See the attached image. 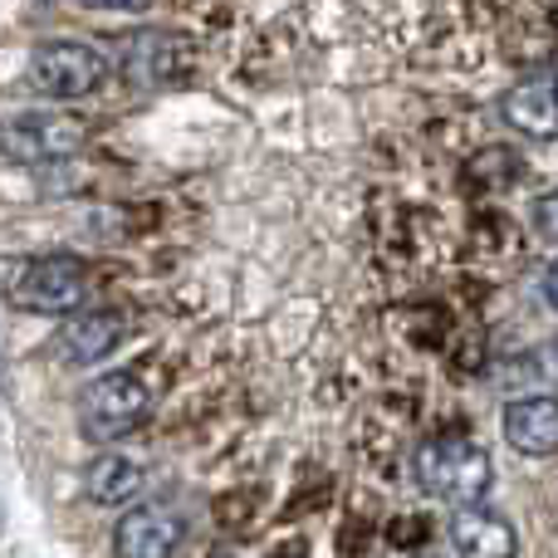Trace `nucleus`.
Instances as JSON below:
<instances>
[{"instance_id": "obj_1", "label": "nucleus", "mask_w": 558, "mask_h": 558, "mask_svg": "<svg viewBox=\"0 0 558 558\" xmlns=\"http://www.w3.org/2000/svg\"><path fill=\"white\" fill-rule=\"evenodd\" d=\"M490 481H495V465H490V456H485V446L471 441V436L441 432L416 446V485H422L432 500H446V505H456V510H465V505L485 500Z\"/></svg>"}, {"instance_id": "obj_2", "label": "nucleus", "mask_w": 558, "mask_h": 558, "mask_svg": "<svg viewBox=\"0 0 558 558\" xmlns=\"http://www.w3.org/2000/svg\"><path fill=\"white\" fill-rule=\"evenodd\" d=\"M153 412V387L137 373H98L78 392V426L88 441H118V436L137 432Z\"/></svg>"}, {"instance_id": "obj_3", "label": "nucleus", "mask_w": 558, "mask_h": 558, "mask_svg": "<svg viewBox=\"0 0 558 558\" xmlns=\"http://www.w3.org/2000/svg\"><path fill=\"white\" fill-rule=\"evenodd\" d=\"M25 78L49 104H74V98H88L108 78V59L94 45H78V39H45L29 54Z\"/></svg>"}, {"instance_id": "obj_4", "label": "nucleus", "mask_w": 558, "mask_h": 558, "mask_svg": "<svg viewBox=\"0 0 558 558\" xmlns=\"http://www.w3.org/2000/svg\"><path fill=\"white\" fill-rule=\"evenodd\" d=\"M88 265L78 255H39L15 279V304L25 314H84Z\"/></svg>"}, {"instance_id": "obj_5", "label": "nucleus", "mask_w": 558, "mask_h": 558, "mask_svg": "<svg viewBox=\"0 0 558 558\" xmlns=\"http://www.w3.org/2000/svg\"><path fill=\"white\" fill-rule=\"evenodd\" d=\"M88 128L74 113H54V108H29L5 123V153L15 162H64L84 147Z\"/></svg>"}, {"instance_id": "obj_6", "label": "nucleus", "mask_w": 558, "mask_h": 558, "mask_svg": "<svg viewBox=\"0 0 558 558\" xmlns=\"http://www.w3.org/2000/svg\"><path fill=\"white\" fill-rule=\"evenodd\" d=\"M186 524L167 505H137L113 524V558H177Z\"/></svg>"}, {"instance_id": "obj_7", "label": "nucleus", "mask_w": 558, "mask_h": 558, "mask_svg": "<svg viewBox=\"0 0 558 558\" xmlns=\"http://www.w3.org/2000/svg\"><path fill=\"white\" fill-rule=\"evenodd\" d=\"M500 113H505V123H510L514 133L534 137V143H554L558 137V74L554 69L524 74L520 84L505 94Z\"/></svg>"}, {"instance_id": "obj_8", "label": "nucleus", "mask_w": 558, "mask_h": 558, "mask_svg": "<svg viewBox=\"0 0 558 558\" xmlns=\"http://www.w3.org/2000/svg\"><path fill=\"white\" fill-rule=\"evenodd\" d=\"M505 441L520 456H558V397L554 392H530L505 402Z\"/></svg>"}, {"instance_id": "obj_9", "label": "nucleus", "mask_w": 558, "mask_h": 558, "mask_svg": "<svg viewBox=\"0 0 558 558\" xmlns=\"http://www.w3.org/2000/svg\"><path fill=\"white\" fill-rule=\"evenodd\" d=\"M123 314H113V308H84V314H74L64 328H59V357L74 367H88V363H104L108 353H113L118 343H123Z\"/></svg>"}, {"instance_id": "obj_10", "label": "nucleus", "mask_w": 558, "mask_h": 558, "mask_svg": "<svg viewBox=\"0 0 558 558\" xmlns=\"http://www.w3.org/2000/svg\"><path fill=\"white\" fill-rule=\"evenodd\" d=\"M451 544L461 558H514L520 539H514V524L505 514L485 510V505H465L451 514Z\"/></svg>"}, {"instance_id": "obj_11", "label": "nucleus", "mask_w": 558, "mask_h": 558, "mask_svg": "<svg viewBox=\"0 0 558 558\" xmlns=\"http://www.w3.org/2000/svg\"><path fill=\"white\" fill-rule=\"evenodd\" d=\"M143 490V465L133 461V456H123V451H98L94 461H88V471H84V495L94 505H128L133 495Z\"/></svg>"}, {"instance_id": "obj_12", "label": "nucleus", "mask_w": 558, "mask_h": 558, "mask_svg": "<svg viewBox=\"0 0 558 558\" xmlns=\"http://www.w3.org/2000/svg\"><path fill=\"white\" fill-rule=\"evenodd\" d=\"M133 45L143 54H123V64L143 84H172V78H182L192 69V54H196L182 35H133Z\"/></svg>"}, {"instance_id": "obj_13", "label": "nucleus", "mask_w": 558, "mask_h": 558, "mask_svg": "<svg viewBox=\"0 0 558 558\" xmlns=\"http://www.w3.org/2000/svg\"><path fill=\"white\" fill-rule=\"evenodd\" d=\"M520 157L510 153V147H490V153H481L471 162V172H475V182L481 186H510L514 177H520Z\"/></svg>"}, {"instance_id": "obj_14", "label": "nucleus", "mask_w": 558, "mask_h": 558, "mask_svg": "<svg viewBox=\"0 0 558 558\" xmlns=\"http://www.w3.org/2000/svg\"><path fill=\"white\" fill-rule=\"evenodd\" d=\"M524 373H530L534 383L558 387V333H554V338H544V343L534 348L530 357H524Z\"/></svg>"}, {"instance_id": "obj_15", "label": "nucleus", "mask_w": 558, "mask_h": 558, "mask_svg": "<svg viewBox=\"0 0 558 558\" xmlns=\"http://www.w3.org/2000/svg\"><path fill=\"white\" fill-rule=\"evenodd\" d=\"M530 221H534V231H539L544 241L558 245V186H554V192H544L539 202H534V216H530Z\"/></svg>"}, {"instance_id": "obj_16", "label": "nucleus", "mask_w": 558, "mask_h": 558, "mask_svg": "<svg viewBox=\"0 0 558 558\" xmlns=\"http://www.w3.org/2000/svg\"><path fill=\"white\" fill-rule=\"evenodd\" d=\"M426 534H432V524H426L422 514H407V520H392V524H387V539L402 544V549H416Z\"/></svg>"}, {"instance_id": "obj_17", "label": "nucleus", "mask_w": 558, "mask_h": 558, "mask_svg": "<svg viewBox=\"0 0 558 558\" xmlns=\"http://www.w3.org/2000/svg\"><path fill=\"white\" fill-rule=\"evenodd\" d=\"M78 5H88V10H147L153 0H78Z\"/></svg>"}, {"instance_id": "obj_18", "label": "nucleus", "mask_w": 558, "mask_h": 558, "mask_svg": "<svg viewBox=\"0 0 558 558\" xmlns=\"http://www.w3.org/2000/svg\"><path fill=\"white\" fill-rule=\"evenodd\" d=\"M544 294H549V304L558 308V260L549 265V275H544Z\"/></svg>"}, {"instance_id": "obj_19", "label": "nucleus", "mask_w": 558, "mask_h": 558, "mask_svg": "<svg viewBox=\"0 0 558 558\" xmlns=\"http://www.w3.org/2000/svg\"><path fill=\"white\" fill-rule=\"evenodd\" d=\"M206 558H235L231 549H216V554H206Z\"/></svg>"}, {"instance_id": "obj_20", "label": "nucleus", "mask_w": 558, "mask_h": 558, "mask_svg": "<svg viewBox=\"0 0 558 558\" xmlns=\"http://www.w3.org/2000/svg\"><path fill=\"white\" fill-rule=\"evenodd\" d=\"M426 558H432V554H426Z\"/></svg>"}]
</instances>
